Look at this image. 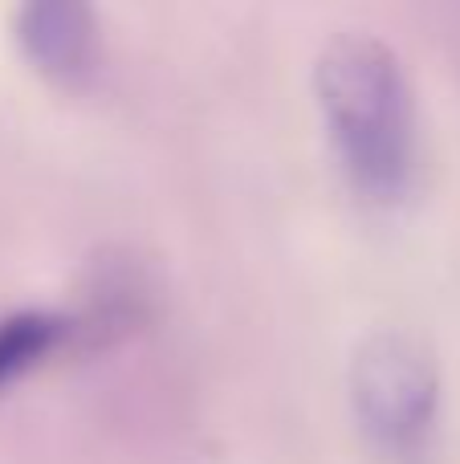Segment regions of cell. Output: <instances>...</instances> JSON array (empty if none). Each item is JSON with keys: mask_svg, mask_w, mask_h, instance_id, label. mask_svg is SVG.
Segmentation results:
<instances>
[{"mask_svg": "<svg viewBox=\"0 0 460 464\" xmlns=\"http://www.w3.org/2000/svg\"><path fill=\"white\" fill-rule=\"evenodd\" d=\"M24 57L49 78L73 82L94 65V16L73 0H33L16 13Z\"/></svg>", "mask_w": 460, "mask_h": 464, "instance_id": "obj_3", "label": "cell"}, {"mask_svg": "<svg viewBox=\"0 0 460 464\" xmlns=\"http://www.w3.org/2000/svg\"><path fill=\"white\" fill-rule=\"evenodd\" d=\"M350 408L375 449L416 457L436 424V367L428 351L407 334H371L350 359Z\"/></svg>", "mask_w": 460, "mask_h": 464, "instance_id": "obj_2", "label": "cell"}, {"mask_svg": "<svg viewBox=\"0 0 460 464\" xmlns=\"http://www.w3.org/2000/svg\"><path fill=\"white\" fill-rule=\"evenodd\" d=\"M314 98L347 179L367 200H399L416 176V102L391 45L339 33L314 62Z\"/></svg>", "mask_w": 460, "mask_h": 464, "instance_id": "obj_1", "label": "cell"}, {"mask_svg": "<svg viewBox=\"0 0 460 464\" xmlns=\"http://www.w3.org/2000/svg\"><path fill=\"white\" fill-rule=\"evenodd\" d=\"M65 318L45 310H24L0 318V383H13L16 375L41 362L65 334Z\"/></svg>", "mask_w": 460, "mask_h": 464, "instance_id": "obj_4", "label": "cell"}]
</instances>
